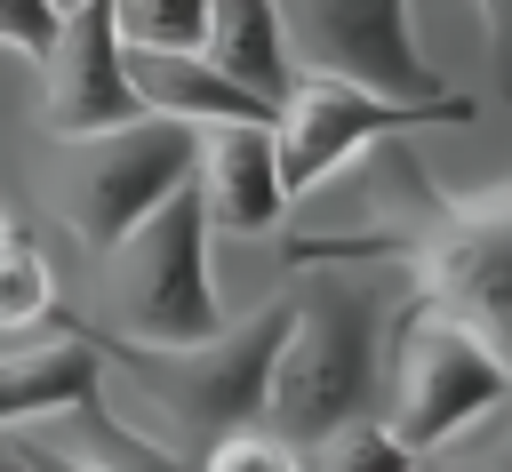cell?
I'll return each mask as SVG.
<instances>
[{"mask_svg": "<svg viewBox=\"0 0 512 472\" xmlns=\"http://www.w3.org/2000/svg\"><path fill=\"white\" fill-rule=\"evenodd\" d=\"M344 176H360L344 200L352 216L312 208L288 224V264H392L416 296L480 328L512 368V176L464 192L432 184L416 136H384Z\"/></svg>", "mask_w": 512, "mask_h": 472, "instance_id": "1", "label": "cell"}, {"mask_svg": "<svg viewBox=\"0 0 512 472\" xmlns=\"http://www.w3.org/2000/svg\"><path fill=\"white\" fill-rule=\"evenodd\" d=\"M280 328H288V296L224 320L200 344H112V336H96V360H104L96 400L120 424H136L144 440L192 456L216 432L264 424V384H272Z\"/></svg>", "mask_w": 512, "mask_h": 472, "instance_id": "2", "label": "cell"}, {"mask_svg": "<svg viewBox=\"0 0 512 472\" xmlns=\"http://www.w3.org/2000/svg\"><path fill=\"white\" fill-rule=\"evenodd\" d=\"M392 264H304V288H288V328L264 384V432L320 440L336 424L376 416L384 392V328H392Z\"/></svg>", "mask_w": 512, "mask_h": 472, "instance_id": "3", "label": "cell"}, {"mask_svg": "<svg viewBox=\"0 0 512 472\" xmlns=\"http://www.w3.org/2000/svg\"><path fill=\"white\" fill-rule=\"evenodd\" d=\"M208 208L192 184H176L144 224H128L112 248H96L88 280V336L112 344H200L232 312L216 304V264H208Z\"/></svg>", "mask_w": 512, "mask_h": 472, "instance_id": "4", "label": "cell"}, {"mask_svg": "<svg viewBox=\"0 0 512 472\" xmlns=\"http://www.w3.org/2000/svg\"><path fill=\"white\" fill-rule=\"evenodd\" d=\"M496 408H512V368L504 352L464 328L456 312H440L432 296H400L392 328H384V392H376V424L408 448V456H440L456 448L472 424H488Z\"/></svg>", "mask_w": 512, "mask_h": 472, "instance_id": "5", "label": "cell"}, {"mask_svg": "<svg viewBox=\"0 0 512 472\" xmlns=\"http://www.w3.org/2000/svg\"><path fill=\"white\" fill-rule=\"evenodd\" d=\"M176 184H192V128L184 120H160V112H136L120 128L56 136L48 144V200H56V216L88 248H112Z\"/></svg>", "mask_w": 512, "mask_h": 472, "instance_id": "6", "label": "cell"}, {"mask_svg": "<svg viewBox=\"0 0 512 472\" xmlns=\"http://www.w3.org/2000/svg\"><path fill=\"white\" fill-rule=\"evenodd\" d=\"M472 120V96H432V104H408V96H376V88H352V80H320V72H296L280 112H272V160H280V184H288V208L320 184H336L360 152H376L384 136H416V128H464Z\"/></svg>", "mask_w": 512, "mask_h": 472, "instance_id": "7", "label": "cell"}, {"mask_svg": "<svg viewBox=\"0 0 512 472\" xmlns=\"http://www.w3.org/2000/svg\"><path fill=\"white\" fill-rule=\"evenodd\" d=\"M280 32H288L296 72L352 80V88L408 96V104L456 96L448 72L416 40V0H280Z\"/></svg>", "mask_w": 512, "mask_h": 472, "instance_id": "8", "label": "cell"}, {"mask_svg": "<svg viewBox=\"0 0 512 472\" xmlns=\"http://www.w3.org/2000/svg\"><path fill=\"white\" fill-rule=\"evenodd\" d=\"M136 88H128V56H120V32H112V8L104 0H80L56 16V40L40 48V120L48 136H96V128H120L136 120Z\"/></svg>", "mask_w": 512, "mask_h": 472, "instance_id": "9", "label": "cell"}, {"mask_svg": "<svg viewBox=\"0 0 512 472\" xmlns=\"http://www.w3.org/2000/svg\"><path fill=\"white\" fill-rule=\"evenodd\" d=\"M192 192L208 208V232H280L288 224V184L272 160V120H208L192 128Z\"/></svg>", "mask_w": 512, "mask_h": 472, "instance_id": "10", "label": "cell"}, {"mask_svg": "<svg viewBox=\"0 0 512 472\" xmlns=\"http://www.w3.org/2000/svg\"><path fill=\"white\" fill-rule=\"evenodd\" d=\"M96 336L88 328H24V336H0V432L16 424H40L72 400L96 392Z\"/></svg>", "mask_w": 512, "mask_h": 472, "instance_id": "11", "label": "cell"}, {"mask_svg": "<svg viewBox=\"0 0 512 472\" xmlns=\"http://www.w3.org/2000/svg\"><path fill=\"white\" fill-rule=\"evenodd\" d=\"M128 56V88L144 112L160 120H184V128H208V120H272L264 96H248L240 80H224L200 48H120Z\"/></svg>", "mask_w": 512, "mask_h": 472, "instance_id": "12", "label": "cell"}, {"mask_svg": "<svg viewBox=\"0 0 512 472\" xmlns=\"http://www.w3.org/2000/svg\"><path fill=\"white\" fill-rule=\"evenodd\" d=\"M200 56L240 80L248 96H264L280 112L296 64H288V32H280V0H208V24H200Z\"/></svg>", "mask_w": 512, "mask_h": 472, "instance_id": "13", "label": "cell"}, {"mask_svg": "<svg viewBox=\"0 0 512 472\" xmlns=\"http://www.w3.org/2000/svg\"><path fill=\"white\" fill-rule=\"evenodd\" d=\"M16 432L56 440V448H64V456H80L88 472H192V456H176V448L144 440V432H136V424H120L96 392H88V400H72V408H56V416H40V424H16Z\"/></svg>", "mask_w": 512, "mask_h": 472, "instance_id": "14", "label": "cell"}, {"mask_svg": "<svg viewBox=\"0 0 512 472\" xmlns=\"http://www.w3.org/2000/svg\"><path fill=\"white\" fill-rule=\"evenodd\" d=\"M56 312V264L40 240L8 232L0 240V336H24V328H48Z\"/></svg>", "mask_w": 512, "mask_h": 472, "instance_id": "15", "label": "cell"}, {"mask_svg": "<svg viewBox=\"0 0 512 472\" xmlns=\"http://www.w3.org/2000/svg\"><path fill=\"white\" fill-rule=\"evenodd\" d=\"M304 472H416V456L376 416H360V424H336V432L304 440Z\"/></svg>", "mask_w": 512, "mask_h": 472, "instance_id": "16", "label": "cell"}, {"mask_svg": "<svg viewBox=\"0 0 512 472\" xmlns=\"http://www.w3.org/2000/svg\"><path fill=\"white\" fill-rule=\"evenodd\" d=\"M120 48H200L208 0H104Z\"/></svg>", "mask_w": 512, "mask_h": 472, "instance_id": "17", "label": "cell"}, {"mask_svg": "<svg viewBox=\"0 0 512 472\" xmlns=\"http://www.w3.org/2000/svg\"><path fill=\"white\" fill-rule=\"evenodd\" d=\"M192 472H304V448L264 424H240V432H216Z\"/></svg>", "mask_w": 512, "mask_h": 472, "instance_id": "18", "label": "cell"}, {"mask_svg": "<svg viewBox=\"0 0 512 472\" xmlns=\"http://www.w3.org/2000/svg\"><path fill=\"white\" fill-rule=\"evenodd\" d=\"M48 40H56V8L48 0H0V48H16V56L40 64Z\"/></svg>", "mask_w": 512, "mask_h": 472, "instance_id": "19", "label": "cell"}, {"mask_svg": "<svg viewBox=\"0 0 512 472\" xmlns=\"http://www.w3.org/2000/svg\"><path fill=\"white\" fill-rule=\"evenodd\" d=\"M480 8V32H488V72H496V96L512 104V0H472Z\"/></svg>", "mask_w": 512, "mask_h": 472, "instance_id": "20", "label": "cell"}, {"mask_svg": "<svg viewBox=\"0 0 512 472\" xmlns=\"http://www.w3.org/2000/svg\"><path fill=\"white\" fill-rule=\"evenodd\" d=\"M8 440L24 448V464H32V472H88L80 456H64V448H56V440H40V432H8Z\"/></svg>", "mask_w": 512, "mask_h": 472, "instance_id": "21", "label": "cell"}, {"mask_svg": "<svg viewBox=\"0 0 512 472\" xmlns=\"http://www.w3.org/2000/svg\"><path fill=\"white\" fill-rule=\"evenodd\" d=\"M416 472H496V464H480V456H416Z\"/></svg>", "mask_w": 512, "mask_h": 472, "instance_id": "22", "label": "cell"}, {"mask_svg": "<svg viewBox=\"0 0 512 472\" xmlns=\"http://www.w3.org/2000/svg\"><path fill=\"white\" fill-rule=\"evenodd\" d=\"M480 464H496V472H512V424H504V432H496V448H488V456H480Z\"/></svg>", "mask_w": 512, "mask_h": 472, "instance_id": "23", "label": "cell"}, {"mask_svg": "<svg viewBox=\"0 0 512 472\" xmlns=\"http://www.w3.org/2000/svg\"><path fill=\"white\" fill-rule=\"evenodd\" d=\"M0 472H32V464H24V448H16L8 432H0Z\"/></svg>", "mask_w": 512, "mask_h": 472, "instance_id": "24", "label": "cell"}, {"mask_svg": "<svg viewBox=\"0 0 512 472\" xmlns=\"http://www.w3.org/2000/svg\"><path fill=\"white\" fill-rule=\"evenodd\" d=\"M48 8H56V16H64V8H80V0H48Z\"/></svg>", "mask_w": 512, "mask_h": 472, "instance_id": "25", "label": "cell"}, {"mask_svg": "<svg viewBox=\"0 0 512 472\" xmlns=\"http://www.w3.org/2000/svg\"><path fill=\"white\" fill-rule=\"evenodd\" d=\"M8 232H16V224H8V208H0V240H8Z\"/></svg>", "mask_w": 512, "mask_h": 472, "instance_id": "26", "label": "cell"}]
</instances>
